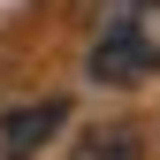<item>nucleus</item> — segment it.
I'll return each instance as SVG.
<instances>
[{
    "label": "nucleus",
    "mask_w": 160,
    "mask_h": 160,
    "mask_svg": "<svg viewBox=\"0 0 160 160\" xmlns=\"http://www.w3.org/2000/svg\"><path fill=\"white\" fill-rule=\"evenodd\" d=\"M61 122H69V99H31V107H15L8 122H0V160H31Z\"/></svg>",
    "instance_id": "1"
},
{
    "label": "nucleus",
    "mask_w": 160,
    "mask_h": 160,
    "mask_svg": "<svg viewBox=\"0 0 160 160\" xmlns=\"http://www.w3.org/2000/svg\"><path fill=\"white\" fill-rule=\"evenodd\" d=\"M92 76H99V84H114V92H130V84H145V76H152V61L130 46L122 23H107V31L92 38Z\"/></svg>",
    "instance_id": "2"
},
{
    "label": "nucleus",
    "mask_w": 160,
    "mask_h": 160,
    "mask_svg": "<svg viewBox=\"0 0 160 160\" xmlns=\"http://www.w3.org/2000/svg\"><path fill=\"white\" fill-rule=\"evenodd\" d=\"M69 160H145V145H137L130 122H99V130H84V145Z\"/></svg>",
    "instance_id": "3"
},
{
    "label": "nucleus",
    "mask_w": 160,
    "mask_h": 160,
    "mask_svg": "<svg viewBox=\"0 0 160 160\" xmlns=\"http://www.w3.org/2000/svg\"><path fill=\"white\" fill-rule=\"evenodd\" d=\"M114 23H122V31H130V46L145 53L152 69H160V0H130V8L114 15Z\"/></svg>",
    "instance_id": "4"
}]
</instances>
